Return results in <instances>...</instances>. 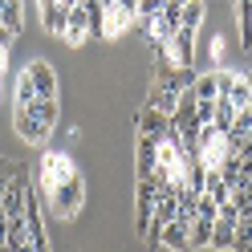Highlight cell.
Here are the masks:
<instances>
[{
    "instance_id": "obj_4",
    "label": "cell",
    "mask_w": 252,
    "mask_h": 252,
    "mask_svg": "<svg viewBox=\"0 0 252 252\" xmlns=\"http://www.w3.org/2000/svg\"><path fill=\"white\" fill-rule=\"evenodd\" d=\"M159 244L175 248V252H191V220H187V216H175V220L159 232Z\"/></svg>"
},
{
    "instance_id": "obj_27",
    "label": "cell",
    "mask_w": 252,
    "mask_h": 252,
    "mask_svg": "<svg viewBox=\"0 0 252 252\" xmlns=\"http://www.w3.org/2000/svg\"><path fill=\"white\" fill-rule=\"evenodd\" d=\"M216 220H224V224H236V220H240V208H236V203L228 199V203H220V216Z\"/></svg>"
},
{
    "instance_id": "obj_30",
    "label": "cell",
    "mask_w": 252,
    "mask_h": 252,
    "mask_svg": "<svg viewBox=\"0 0 252 252\" xmlns=\"http://www.w3.org/2000/svg\"><path fill=\"white\" fill-rule=\"evenodd\" d=\"M4 187H8V179H0V208H4Z\"/></svg>"
},
{
    "instance_id": "obj_14",
    "label": "cell",
    "mask_w": 252,
    "mask_h": 252,
    "mask_svg": "<svg viewBox=\"0 0 252 252\" xmlns=\"http://www.w3.org/2000/svg\"><path fill=\"white\" fill-rule=\"evenodd\" d=\"M232 122H236V106H232V98L228 94H220L216 98V118H212V126H220V130H232Z\"/></svg>"
},
{
    "instance_id": "obj_16",
    "label": "cell",
    "mask_w": 252,
    "mask_h": 252,
    "mask_svg": "<svg viewBox=\"0 0 252 252\" xmlns=\"http://www.w3.org/2000/svg\"><path fill=\"white\" fill-rule=\"evenodd\" d=\"M232 244H236V224L216 220V224H212V248H216V252H228Z\"/></svg>"
},
{
    "instance_id": "obj_11",
    "label": "cell",
    "mask_w": 252,
    "mask_h": 252,
    "mask_svg": "<svg viewBox=\"0 0 252 252\" xmlns=\"http://www.w3.org/2000/svg\"><path fill=\"white\" fill-rule=\"evenodd\" d=\"M167 49H175V65H191V53H195V29H175Z\"/></svg>"
},
{
    "instance_id": "obj_10",
    "label": "cell",
    "mask_w": 252,
    "mask_h": 252,
    "mask_svg": "<svg viewBox=\"0 0 252 252\" xmlns=\"http://www.w3.org/2000/svg\"><path fill=\"white\" fill-rule=\"evenodd\" d=\"M25 195H29V183H25V179H8V187H4V208H0V212H4L8 220H12V216H25Z\"/></svg>"
},
{
    "instance_id": "obj_23",
    "label": "cell",
    "mask_w": 252,
    "mask_h": 252,
    "mask_svg": "<svg viewBox=\"0 0 252 252\" xmlns=\"http://www.w3.org/2000/svg\"><path fill=\"white\" fill-rule=\"evenodd\" d=\"M21 4L25 0H4V8H0V21H4L12 33H21Z\"/></svg>"
},
{
    "instance_id": "obj_17",
    "label": "cell",
    "mask_w": 252,
    "mask_h": 252,
    "mask_svg": "<svg viewBox=\"0 0 252 252\" xmlns=\"http://www.w3.org/2000/svg\"><path fill=\"white\" fill-rule=\"evenodd\" d=\"M212 224L216 220H191V252H199V248H212Z\"/></svg>"
},
{
    "instance_id": "obj_29",
    "label": "cell",
    "mask_w": 252,
    "mask_h": 252,
    "mask_svg": "<svg viewBox=\"0 0 252 252\" xmlns=\"http://www.w3.org/2000/svg\"><path fill=\"white\" fill-rule=\"evenodd\" d=\"M12 37H17V33H12V29L0 21V49H8V45H12Z\"/></svg>"
},
{
    "instance_id": "obj_26",
    "label": "cell",
    "mask_w": 252,
    "mask_h": 252,
    "mask_svg": "<svg viewBox=\"0 0 252 252\" xmlns=\"http://www.w3.org/2000/svg\"><path fill=\"white\" fill-rule=\"evenodd\" d=\"M195 216H199V220H216V216H220V208H216V203H212L208 195H199V208H195Z\"/></svg>"
},
{
    "instance_id": "obj_15",
    "label": "cell",
    "mask_w": 252,
    "mask_h": 252,
    "mask_svg": "<svg viewBox=\"0 0 252 252\" xmlns=\"http://www.w3.org/2000/svg\"><path fill=\"white\" fill-rule=\"evenodd\" d=\"M191 94H195V98H203V102H216V98H220L216 69H212V73H195V86H191Z\"/></svg>"
},
{
    "instance_id": "obj_21",
    "label": "cell",
    "mask_w": 252,
    "mask_h": 252,
    "mask_svg": "<svg viewBox=\"0 0 252 252\" xmlns=\"http://www.w3.org/2000/svg\"><path fill=\"white\" fill-rule=\"evenodd\" d=\"M37 102V90H33V82H29V73H21L17 77V110H29Z\"/></svg>"
},
{
    "instance_id": "obj_24",
    "label": "cell",
    "mask_w": 252,
    "mask_h": 252,
    "mask_svg": "<svg viewBox=\"0 0 252 252\" xmlns=\"http://www.w3.org/2000/svg\"><path fill=\"white\" fill-rule=\"evenodd\" d=\"M29 110H33L37 118H45L49 126H57V98H37L33 106H29Z\"/></svg>"
},
{
    "instance_id": "obj_31",
    "label": "cell",
    "mask_w": 252,
    "mask_h": 252,
    "mask_svg": "<svg viewBox=\"0 0 252 252\" xmlns=\"http://www.w3.org/2000/svg\"><path fill=\"white\" fill-rule=\"evenodd\" d=\"M175 4H191V0H175Z\"/></svg>"
},
{
    "instance_id": "obj_7",
    "label": "cell",
    "mask_w": 252,
    "mask_h": 252,
    "mask_svg": "<svg viewBox=\"0 0 252 252\" xmlns=\"http://www.w3.org/2000/svg\"><path fill=\"white\" fill-rule=\"evenodd\" d=\"M138 134H147V138H155V143H163V138L171 134V118L159 114L155 106H147L143 114H138Z\"/></svg>"
},
{
    "instance_id": "obj_22",
    "label": "cell",
    "mask_w": 252,
    "mask_h": 252,
    "mask_svg": "<svg viewBox=\"0 0 252 252\" xmlns=\"http://www.w3.org/2000/svg\"><path fill=\"white\" fill-rule=\"evenodd\" d=\"M236 252H248L252 248V220L248 216H240V220H236V244H232Z\"/></svg>"
},
{
    "instance_id": "obj_19",
    "label": "cell",
    "mask_w": 252,
    "mask_h": 252,
    "mask_svg": "<svg viewBox=\"0 0 252 252\" xmlns=\"http://www.w3.org/2000/svg\"><path fill=\"white\" fill-rule=\"evenodd\" d=\"M236 8H240V45L252 49V0H236Z\"/></svg>"
},
{
    "instance_id": "obj_18",
    "label": "cell",
    "mask_w": 252,
    "mask_h": 252,
    "mask_svg": "<svg viewBox=\"0 0 252 252\" xmlns=\"http://www.w3.org/2000/svg\"><path fill=\"white\" fill-rule=\"evenodd\" d=\"M228 98H232V106H236V110H244V106L252 102V86H248V73H236V82H232V90H228Z\"/></svg>"
},
{
    "instance_id": "obj_13",
    "label": "cell",
    "mask_w": 252,
    "mask_h": 252,
    "mask_svg": "<svg viewBox=\"0 0 252 252\" xmlns=\"http://www.w3.org/2000/svg\"><path fill=\"white\" fill-rule=\"evenodd\" d=\"M179 94L183 90H171V86H159V90H155V98H151V106L155 110H159V114H175V110H179Z\"/></svg>"
},
{
    "instance_id": "obj_6",
    "label": "cell",
    "mask_w": 252,
    "mask_h": 252,
    "mask_svg": "<svg viewBox=\"0 0 252 252\" xmlns=\"http://www.w3.org/2000/svg\"><path fill=\"white\" fill-rule=\"evenodd\" d=\"M65 45H86L90 41V12H86V4H73L69 8V21H65Z\"/></svg>"
},
{
    "instance_id": "obj_9",
    "label": "cell",
    "mask_w": 252,
    "mask_h": 252,
    "mask_svg": "<svg viewBox=\"0 0 252 252\" xmlns=\"http://www.w3.org/2000/svg\"><path fill=\"white\" fill-rule=\"evenodd\" d=\"M138 179H151L155 175V167H159V143L155 138H147V134H138Z\"/></svg>"
},
{
    "instance_id": "obj_5",
    "label": "cell",
    "mask_w": 252,
    "mask_h": 252,
    "mask_svg": "<svg viewBox=\"0 0 252 252\" xmlns=\"http://www.w3.org/2000/svg\"><path fill=\"white\" fill-rule=\"evenodd\" d=\"M25 73H29V82H33L37 98H57V73H53L49 61H29Z\"/></svg>"
},
{
    "instance_id": "obj_1",
    "label": "cell",
    "mask_w": 252,
    "mask_h": 252,
    "mask_svg": "<svg viewBox=\"0 0 252 252\" xmlns=\"http://www.w3.org/2000/svg\"><path fill=\"white\" fill-rule=\"evenodd\" d=\"M77 175V171H73V163L65 159V155H57V151H49V155H41V187H45V191H57V187L61 183H69Z\"/></svg>"
},
{
    "instance_id": "obj_25",
    "label": "cell",
    "mask_w": 252,
    "mask_h": 252,
    "mask_svg": "<svg viewBox=\"0 0 252 252\" xmlns=\"http://www.w3.org/2000/svg\"><path fill=\"white\" fill-rule=\"evenodd\" d=\"M195 118H199L203 126H208V122L216 118V102H203V98H195Z\"/></svg>"
},
{
    "instance_id": "obj_20",
    "label": "cell",
    "mask_w": 252,
    "mask_h": 252,
    "mask_svg": "<svg viewBox=\"0 0 252 252\" xmlns=\"http://www.w3.org/2000/svg\"><path fill=\"white\" fill-rule=\"evenodd\" d=\"M203 17H208V4H203V0H191V4H183V25L179 29H199Z\"/></svg>"
},
{
    "instance_id": "obj_28",
    "label": "cell",
    "mask_w": 252,
    "mask_h": 252,
    "mask_svg": "<svg viewBox=\"0 0 252 252\" xmlns=\"http://www.w3.org/2000/svg\"><path fill=\"white\" fill-rule=\"evenodd\" d=\"M114 4H118V8H122V12H126V17H130V21L138 17V0H114Z\"/></svg>"
},
{
    "instance_id": "obj_2",
    "label": "cell",
    "mask_w": 252,
    "mask_h": 252,
    "mask_svg": "<svg viewBox=\"0 0 252 252\" xmlns=\"http://www.w3.org/2000/svg\"><path fill=\"white\" fill-rule=\"evenodd\" d=\"M82 203H86V191H82V175H73L69 183H61L57 191H53V212H57V216H65V220H73L77 212H82Z\"/></svg>"
},
{
    "instance_id": "obj_12",
    "label": "cell",
    "mask_w": 252,
    "mask_h": 252,
    "mask_svg": "<svg viewBox=\"0 0 252 252\" xmlns=\"http://www.w3.org/2000/svg\"><path fill=\"white\" fill-rule=\"evenodd\" d=\"M203 195H208V199L216 203V208H220V203H228V199H232V187L224 183V175H220L216 167H208V179H203Z\"/></svg>"
},
{
    "instance_id": "obj_8",
    "label": "cell",
    "mask_w": 252,
    "mask_h": 252,
    "mask_svg": "<svg viewBox=\"0 0 252 252\" xmlns=\"http://www.w3.org/2000/svg\"><path fill=\"white\" fill-rule=\"evenodd\" d=\"M37 8H41V25H45V33H53V37H61V33H65L69 8L61 4V0H45V4H37Z\"/></svg>"
},
{
    "instance_id": "obj_3",
    "label": "cell",
    "mask_w": 252,
    "mask_h": 252,
    "mask_svg": "<svg viewBox=\"0 0 252 252\" xmlns=\"http://www.w3.org/2000/svg\"><path fill=\"white\" fill-rule=\"evenodd\" d=\"M12 126H17V134L25 138V143H33V147H41L45 138H49V130H53L45 118L33 114V110H17V114H12Z\"/></svg>"
}]
</instances>
